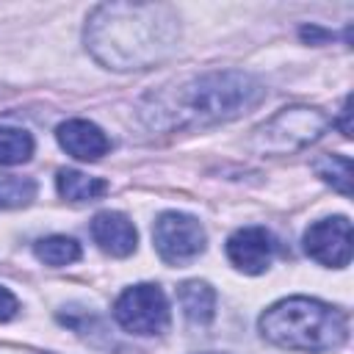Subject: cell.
<instances>
[{"instance_id": "cell-5", "label": "cell", "mask_w": 354, "mask_h": 354, "mask_svg": "<svg viewBox=\"0 0 354 354\" xmlns=\"http://www.w3.org/2000/svg\"><path fill=\"white\" fill-rule=\"evenodd\" d=\"M113 318L133 335H160L169 324L166 293L158 285H133L116 299Z\"/></svg>"}, {"instance_id": "cell-7", "label": "cell", "mask_w": 354, "mask_h": 354, "mask_svg": "<svg viewBox=\"0 0 354 354\" xmlns=\"http://www.w3.org/2000/svg\"><path fill=\"white\" fill-rule=\"evenodd\" d=\"M304 252L329 268H343L351 260V224L346 216L321 218L304 232Z\"/></svg>"}, {"instance_id": "cell-16", "label": "cell", "mask_w": 354, "mask_h": 354, "mask_svg": "<svg viewBox=\"0 0 354 354\" xmlns=\"http://www.w3.org/2000/svg\"><path fill=\"white\" fill-rule=\"evenodd\" d=\"M36 196V183L30 177H3L0 180V207H19Z\"/></svg>"}, {"instance_id": "cell-12", "label": "cell", "mask_w": 354, "mask_h": 354, "mask_svg": "<svg viewBox=\"0 0 354 354\" xmlns=\"http://www.w3.org/2000/svg\"><path fill=\"white\" fill-rule=\"evenodd\" d=\"M55 185H58V194L64 199H69V202H94L108 191L105 180L83 174V171H75V169H61Z\"/></svg>"}, {"instance_id": "cell-2", "label": "cell", "mask_w": 354, "mask_h": 354, "mask_svg": "<svg viewBox=\"0 0 354 354\" xmlns=\"http://www.w3.org/2000/svg\"><path fill=\"white\" fill-rule=\"evenodd\" d=\"M266 97V86L238 69L207 72L180 86H166L141 100L138 116L152 130H196L238 119L257 108Z\"/></svg>"}, {"instance_id": "cell-1", "label": "cell", "mask_w": 354, "mask_h": 354, "mask_svg": "<svg viewBox=\"0 0 354 354\" xmlns=\"http://www.w3.org/2000/svg\"><path fill=\"white\" fill-rule=\"evenodd\" d=\"M86 50L113 72L166 61L180 39V19L166 3H102L86 22Z\"/></svg>"}, {"instance_id": "cell-15", "label": "cell", "mask_w": 354, "mask_h": 354, "mask_svg": "<svg viewBox=\"0 0 354 354\" xmlns=\"http://www.w3.org/2000/svg\"><path fill=\"white\" fill-rule=\"evenodd\" d=\"M33 155V136L19 127H0V166L25 163Z\"/></svg>"}, {"instance_id": "cell-13", "label": "cell", "mask_w": 354, "mask_h": 354, "mask_svg": "<svg viewBox=\"0 0 354 354\" xmlns=\"http://www.w3.org/2000/svg\"><path fill=\"white\" fill-rule=\"evenodd\" d=\"M36 257L44 263V266H69L75 260H80V246L75 238H66V235H50V238H41L36 241L33 246Z\"/></svg>"}, {"instance_id": "cell-18", "label": "cell", "mask_w": 354, "mask_h": 354, "mask_svg": "<svg viewBox=\"0 0 354 354\" xmlns=\"http://www.w3.org/2000/svg\"><path fill=\"white\" fill-rule=\"evenodd\" d=\"M348 97H346V102H343V111H340V124H343V136L346 138H351V124H348Z\"/></svg>"}, {"instance_id": "cell-3", "label": "cell", "mask_w": 354, "mask_h": 354, "mask_svg": "<svg viewBox=\"0 0 354 354\" xmlns=\"http://www.w3.org/2000/svg\"><path fill=\"white\" fill-rule=\"evenodd\" d=\"M260 332L288 351H332L346 343L348 321L340 310L318 299L290 296L260 315Z\"/></svg>"}, {"instance_id": "cell-17", "label": "cell", "mask_w": 354, "mask_h": 354, "mask_svg": "<svg viewBox=\"0 0 354 354\" xmlns=\"http://www.w3.org/2000/svg\"><path fill=\"white\" fill-rule=\"evenodd\" d=\"M14 315H17V299H14L11 290L0 288V321H8Z\"/></svg>"}, {"instance_id": "cell-9", "label": "cell", "mask_w": 354, "mask_h": 354, "mask_svg": "<svg viewBox=\"0 0 354 354\" xmlns=\"http://www.w3.org/2000/svg\"><path fill=\"white\" fill-rule=\"evenodd\" d=\"M91 238L94 243L111 254V257H127L136 252V227L124 213L116 210H102L91 218Z\"/></svg>"}, {"instance_id": "cell-4", "label": "cell", "mask_w": 354, "mask_h": 354, "mask_svg": "<svg viewBox=\"0 0 354 354\" xmlns=\"http://www.w3.org/2000/svg\"><path fill=\"white\" fill-rule=\"evenodd\" d=\"M329 124H332L329 116L318 108H307V105L282 108L263 127H257V133L252 136V149L257 155H290L318 141Z\"/></svg>"}, {"instance_id": "cell-14", "label": "cell", "mask_w": 354, "mask_h": 354, "mask_svg": "<svg viewBox=\"0 0 354 354\" xmlns=\"http://www.w3.org/2000/svg\"><path fill=\"white\" fill-rule=\"evenodd\" d=\"M313 169L324 183H329L343 196L351 194V160H348V155H321L313 163Z\"/></svg>"}, {"instance_id": "cell-10", "label": "cell", "mask_w": 354, "mask_h": 354, "mask_svg": "<svg viewBox=\"0 0 354 354\" xmlns=\"http://www.w3.org/2000/svg\"><path fill=\"white\" fill-rule=\"evenodd\" d=\"M55 138H58L61 149L77 160H100L111 147L108 136L94 122H86V119H69V122L58 124Z\"/></svg>"}, {"instance_id": "cell-8", "label": "cell", "mask_w": 354, "mask_h": 354, "mask_svg": "<svg viewBox=\"0 0 354 354\" xmlns=\"http://www.w3.org/2000/svg\"><path fill=\"white\" fill-rule=\"evenodd\" d=\"M274 249L277 243L266 227H243L227 241V257L243 274H263L271 266Z\"/></svg>"}, {"instance_id": "cell-6", "label": "cell", "mask_w": 354, "mask_h": 354, "mask_svg": "<svg viewBox=\"0 0 354 354\" xmlns=\"http://www.w3.org/2000/svg\"><path fill=\"white\" fill-rule=\"evenodd\" d=\"M152 241H155L158 254L166 263L180 266V263H188L205 252L207 235H205V227L194 216L169 210V213L158 216V221L152 227Z\"/></svg>"}, {"instance_id": "cell-11", "label": "cell", "mask_w": 354, "mask_h": 354, "mask_svg": "<svg viewBox=\"0 0 354 354\" xmlns=\"http://www.w3.org/2000/svg\"><path fill=\"white\" fill-rule=\"evenodd\" d=\"M177 299H180V307L185 313V318L196 326H205L213 321L216 315V290L207 285V282H199V279H188L177 288Z\"/></svg>"}]
</instances>
